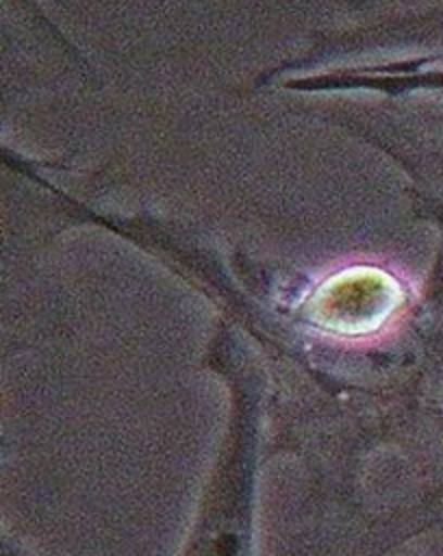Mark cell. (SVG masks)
I'll list each match as a JSON object with an SVG mask.
<instances>
[{"mask_svg": "<svg viewBox=\"0 0 443 556\" xmlns=\"http://www.w3.org/2000/svg\"><path fill=\"white\" fill-rule=\"evenodd\" d=\"M402 300L397 282L376 267H354L326 280L313 295L311 319L332 332L363 334L384 324Z\"/></svg>", "mask_w": 443, "mask_h": 556, "instance_id": "1", "label": "cell"}]
</instances>
